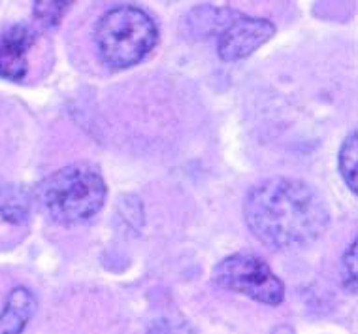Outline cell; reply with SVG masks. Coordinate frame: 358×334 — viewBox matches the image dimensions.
Here are the masks:
<instances>
[{"label":"cell","instance_id":"1","mask_svg":"<svg viewBox=\"0 0 358 334\" xmlns=\"http://www.w3.org/2000/svg\"><path fill=\"white\" fill-rule=\"evenodd\" d=\"M243 217L264 246L292 249L309 246L324 235L330 210L321 193L306 181L270 178L248 193Z\"/></svg>","mask_w":358,"mask_h":334},{"label":"cell","instance_id":"2","mask_svg":"<svg viewBox=\"0 0 358 334\" xmlns=\"http://www.w3.org/2000/svg\"><path fill=\"white\" fill-rule=\"evenodd\" d=\"M108 187L91 162H74L45 176L34 189L43 216L59 225H80L93 219L106 202Z\"/></svg>","mask_w":358,"mask_h":334},{"label":"cell","instance_id":"3","mask_svg":"<svg viewBox=\"0 0 358 334\" xmlns=\"http://www.w3.org/2000/svg\"><path fill=\"white\" fill-rule=\"evenodd\" d=\"M94 43L106 67L123 70L142 62L159 42V27L145 10L130 4L110 8L94 25Z\"/></svg>","mask_w":358,"mask_h":334},{"label":"cell","instance_id":"4","mask_svg":"<svg viewBox=\"0 0 358 334\" xmlns=\"http://www.w3.org/2000/svg\"><path fill=\"white\" fill-rule=\"evenodd\" d=\"M213 281L227 291L240 293L260 304L278 306L285 298L283 281L253 253H234L213 268Z\"/></svg>","mask_w":358,"mask_h":334},{"label":"cell","instance_id":"5","mask_svg":"<svg viewBox=\"0 0 358 334\" xmlns=\"http://www.w3.org/2000/svg\"><path fill=\"white\" fill-rule=\"evenodd\" d=\"M273 34H275V25L272 21L248 18L240 13L219 34L217 53L224 62L241 61L245 57L253 55Z\"/></svg>","mask_w":358,"mask_h":334},{"label":"cell","instance_id":"6","mask_svg":"<svg viewBox=\"0 0 358 334\" xmlns=\"http://www.w3.org/2000/svg\"><path fill=\"white\" fill-rule=\"evenodd\" d=\"M36 42V32L29 25H12L0 32V78L21 81L29 70V51Z\"/></svg>","mask_w":358,"mask_h":334},{"label":"cell","instance_id":"7","mask_svg":"<svg viewBox=\"0 0 358 334\" xmlns=\"http://www.w3.org/2000/svg\"><path fill=\"white\" fill-rule=\"evenodd\" d=\"M36 297L27 287H15L0 312V334H23L36 312Z\"/></svg>","mask_w":358,"mask_h":334},{"label":"cell","instance_id":"8","mask_svg":"<svg viewBox=\"0 0 358 334\" xmlns=\"http://www.w3.org/2000/svg\"><path fill=\"white\" fill-rule=\"evenodd\" d=\"M32 210L31 193L13 183H0V217L13 225L29 221Z\"/></svg>","mask_w":358,"mask_h":334},{"label":"cell","instance_id":"9","mask_svg":"<svg viewBox=\"0 0 358 334\" xmlns=\"http://www.w3.org/2000/svg\"><path fill=\"white\" fill-rule=\"evenodd\" d=\"M357 130H352L351 134L343 140L340 148V153H338V168H340L341 178L345 180L347 187L351 189L352 195H357Z\"/></svg>","mask_w":358,"mask_h":334},{"label":"cell","instance_id":"10","mask_svg":"<svg viewBox=\"0 0 358 334\" xmlns=\"http://www.w3.org/2000/svg\"><path fill=\"white\" fill-rule=\"evenodd\" d=\"M72 6L70 2H36L34 4V18L42 27L51 29L61 23L64 13Z\"/></svg>","mask_w":358,"mask_h":334},{"label":"cell","instance_id":"11","mask_svg":"<svg viewBox=\"0 0 358 334\" xmlns=\"http://www.w3.org/2000/svg\"><path fill=\"white\" fill-rule=\"evenodd\" d=\"M341 279L349 293H357V238L349 244L341 259Z\"/></svg>","mask_w":358,"mask_h":334},{"label":"cell","instance_id":"12","mask_svg":"<svg viewBox=\"0 0 358 334\" xmlns=\"http://www.w3.org/2000/svg\"><path fill=\"white\" fill-rule=\"evenodd\" d=\"M148 334H196L192 327L183 319L176 317H162L149 327Z\"/></svg>","mask_w":358,"mask_h":334}]
</instances>
